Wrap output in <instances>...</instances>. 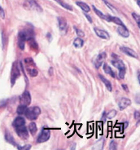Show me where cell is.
Masks as SVG:
<instances>
[{
	"mask_svg": "<svg viewBox=\"0 0 140 150\" xmlns=\"http://www.w3.org/2000/svg\"><path fill=\"white\" fill-rule=\"evenodd\" d=\"M41 113V109L39 107L34 106V107H31V108H28L25 113V117L31 121L36 120L38 117V116Z\"/></svg>",
	"mask_w": 140,
	"mask_h": 150,
	"instance_id": "cell-1",
	"label": "cell"
},
{
	"mask_svg": "<svg viewBox=\"0 0 140 150\" xmlns=\"http://www.w3.org/2000/svg\"><path fill=\"white\" fill-rule=\"evenodd\" d=\"M112 64L119 69V78L121 79H124L125 72H126V69H125L124 62L122 60H119V59H115L114 60H112Z\"/></svg>",
	"mask_w": 140,
	"mask_h": 150,
	"instance_id": "cell-2",
	"label": "cell"
},
{
	"mask_svg": "<svg viewBox=\"0 0 140 150\" xmlns=\"http://www.w3.org/2000/svg\"><path fill=\"white\" fill-rule=\"evenodd\" d=\"M34 31L33 30H22L18 34V39L24 40V41H30L34 38Z\"/></svg>",
	"mask_w": 140,
	"mask_h": 150,
	"instance_id": "cell-3",
	"label": "cell"
},
{
	"mask_svg": "<svg viewBox=\"0 0 140 150\" xmlns=\"http://www.w3.org/2000/svg\"><path fill=\"white\" fill-rule=\"evenodd\" d=\"M25 7L27 9H30V10H33V11H39V12H42V8H41V6L35 1V0H28L25 3Z\"/></svg>",
	"mask_w": 140,
	"mask_h": 150,
	"instance_id": "cell-4",
	"label": "cell"
},
{
	"mask_svg": "<svg viewBox=\"0 0 140 150\" xmlns=\"http://www.w3.org/2000/svg\"><path fill=\"white\" fill-rule=\"evenodd\" d=\"M51 137V131L49 129H46V128H43L40 134L38 135V139H37V142L38 143H43L47 141Z\"/></svg>",
	"mask_w": 140,
	"mask_h": 150,
	"instance_id": "cell-5",
	"label": "cell"
},
{
	"mask_svg": "<svg viewBox=\"0 0 140 150\" xmlns=\"http://www.w3.org/2000/svg\"><path fill=\"white\" fill-rule=\"evenodd\" d=\"M11 86H13L15 84V82L16 81V79H18L20 74V68L17 65L16 62H14V64L12 65V69H11Z\"/></svg>",
	"mask_w": 140,
	"mask_h": 150,
	"instance_id": "cell-6",
	"label": "cell"
},
{
	"mask_svg": "<svg viewBox=\"0 0 140 150\" xmlns=\"http://www.w3.org/2000/svg\"><path fill=\"white\" fill-rule=\"evenodd\" d=\"M20 105H26V106L30 105L31 96L29 91H25V92H23L22 95L20 96Z\"/></svg>",
	"mask_w": 140,
	"mask_h": 150,
	"instance_id": "cell-7",
	"label": "cell"
},
{
	"mask_svg": "<svg viewBox=\"0 0 140 150\" xmlns=\"http://www.w3.org/2000/svg\"><path fill=\"white\" fill-rule=\"evenodd\" d=\"M28 130L29 129H27L25 126L15 128L16 134L22 139H27L29 138V131H28Z\"/></svg>",
	"mask_w": 140,
	"mask_h": 150,
	"instance_id": "cell-8",
	"label": "cell"
},
{
	"mask_svg": "<svg viewBox=\"0 0 140 150\" xmlns=\"http://www.w3.org/2000/svg\"><path fill=\"white\" fill-rule=\"evenodd\" d=\"M106 58V53L102 52L100 54H98V56H96L94 60V64H95V67L96 69H99L101 65L103 64V60Z\"/></svg>",
	"mask_w": 140,
	"mask_h": 150,
	"instance_id": "cell-9",
	"label": "cell"
},
{
	"mask_svg": "<svg viewBox=\"0 0 140 150\" xmlns=\"http://www.w3.org/2000/svg\"><path fill=\"white\" fill-rule=\"evenodd\" d=\"M57 20H58V26H59V29L61 30V32L65 33L66 30H67V28H68V24H67L66 20L63 18V17H61V16H59L57 18Z\"/></svg>",
	"mask_w": 140,
	"mask_h": 150,
	"instance_id": "cell-10",
	"label": "cell"
},
{
	"mask_svg": "<svg viewBox=\"0 0 140 150\" xmlns=\"http://www.w3.org/2000/svg\"><path fill=\"white\" fill-rule=\"evenodd\" d=\"M130 105H131V100L129 99L121 98V100H119V103H118V107L121 110H123V109H126L127 107H129Z\"/></svg>",
	"mask_w": 140,
	"mask_h": 150,
	"instance_id": "cell-11",
	"label": "cell"
},
{
	"mask_svg": "<svg viewBox=\"0 0 140 150\" xmlns=\"http://www.w3.org/2000/svg\"><path fill=\"white\" fill-rule=\"evenodd\" d=\"M94 30H95V34L100 38H103V39H109L110 38V35L105 30H99V29H97V28H95Z\"/></svg>",
	"mask_w": 140,
	"mask_h": 150,
	"instance_id": "cell-12",
	"label": "cell"
},
{
	"mask_svg": "<svg viewBox=\"0 0 140 150\" xmlns=\"http://www.w3.org/2000/svg\"><path fill=\"white\" fill-rule=\"evenodd\" d=\"M120 49H121V51L122 52L126 54L127 56H131L133 58H136V59L138 58V54L134 50H132V49L129 48V47H121Z\"/></svg>",
	"mask_w": 140,
	"mask_h": 150,
	"instance_id": "cell-13",
	"label": "cell"
},
{
	"mask_svg": "<svg viewBox=\"0 0 140 150\" xmlns=\"http://www.w3.org/2000/svg\"><path fill=\"white\" fill-rule=\"evenodd\" d=\"M117 32L119 35H121L123 38H128L129 36V32L128 29L125 25H121L117 29Z\"/></svg>",
	"mask_w": 140,
	"mask_h": 150,
	"instance_id": "cell-14",
	"label": "cell"
},
{
	"mask_svg": "<svg viewBox=\"0 0 140 150\" xmlns=\"http://www.w3.org/2000/svg\"><path fill=\"white\" fill-rule=\"evenodd\" d=\"M25 118L22 117H15L14 121H13V122H12V126L14 127H22V126H25Z\"/></svg>",
	"mask_w": 140,
	"mask_h": 150,
	"instance_id": "cell-15",
	"label": "cell"
},
{
	"mask_svg": "<svg viewBox=\"0 0 140 150\" xmlns=\"http://www.w3.org/2000/svg\"><path fill=\"white\" fill-rule=\"evenodd\" d=\"M98 77H99L100 80L103 83V84L105 85V86L107 87V89L108 91H113V86H112V84H111V83H110L109 81H108L106 78H104L103 76H102V75L99 74L98 75Z\"/></svg>",
	"mask_w": 140,
	"mask_h": 150,
	"instance_id": "cell-16",
	"label": "cell"
},
{
	"mask_svg": "<svg viewBox=\"0 0 140 150\" xmlns=\"http://www.w3.org/2000/svg\"><path fill=\"white\" fill-rule=\"evenodd\" d=\"M103 71L105 72L107 74H109L113 78H115V74H114V72L113 71V69H111V67L108 64H106V63H104V64H103Z\"/></svg>",
	"mask_w": 140,
	"mask_h": 150,
	"instance_id": "cell-17",
	"label": "cell"
},
{
	"mask_svg": "<svg viewBox=\"0 0 140 150\" xmlns=\"http://www.w3.org/2000/svg\"><path fill=\"white\" fill-rule=\"evenodd\" d=\"M77 6H78L84 12L87 13V12H90V11H91V8H90L87 4L83 3V2H79V1H78V2H77Z\"/></svg>",
	"mask_w": 140,
	"mask_h": 150,
	"instance_id": "cell-18",
	"label": "cell"
},
{
	"mask_svg": "<svg viewBox=\"0 0 140 150\" xmlns=\"http://www.w3.org/2000/svg\"><path fill=\"white\" fill-rule=\"evenodd\" d=\"M28 129H29V131L30 132V134L32 135H34L36 133H37V131H38V127H37V125L35 122H32L30 123L29 125V127H28Z\"/></svg>",
	"mask_w": 140,
	"mask_h": 150,
	"instance_id": "cell-19",
	"label": "cell"
},
{
	"mask_svg": "<svg viewBox=\"0 0 140 150\" xmlns=\"http://www.w3.org/2000/svg\"><path fill=\"white\" fill-rule=\"evenodd\" d=\"M84 45L83 40L81 38H77L73 41V46L76 48H82Z\"/></svg>",
	"mask_w": 140,
	"mask_h": 150,
	"instance_id": "cell-20",
	"label": "cell"
},
{
	"mask_svg": "<svg viewBox=\"0 0 140 150\" xmlns=\"http://www.w3.org/2000/svg\"><path fill=\"white\" fill-rule=\"evenodd\" d=\"M5 139H6V141H8L9 144H11L12 145H15V139L13 138V136L11 135L10 132L6 131V133H5Z\"/></svg>",
	"mask_w": 140,
	"mask_h": 150,
	"instance_id": "cell-21",
	"label": "cell"
},
{
	"mask_svg": "<svg viewBox=\"0 0 140 150\" xmlns=\"http://www.w3.org/2000/svg\"><path fill=\"white\" fill-rule=\"evenodd\" d=\"M28 108H27L26 105H20V106L17 107V109H16V112H17V114H19V115H25V113H26V111Z\"/></svg>",
	"mask_w": 140,
	"mask_h": 150,
	"instance_id": "cell-22",
	"label": "cell"
},
{
	"mask_svg": "<svg viewBox=\"0 0 140 150\" xmlns=\"http://www.w3.org/2000/svg\"><path fill=\"white\" fill-rule=\"evenodd\" d=\"M111 22H113L114 24H116V25H117L119 26H121V25H125L123 22L121 21V19H119L117 16H112V18H111Z\"/></svg>",
	"mask_w": 140,
	"mask_h": 150,
	"instance_id": "cell-23",
	"label": "cell"
},
{
	"mask_svg": "<svg viewBox=\"0 0 140 150\" xmlns=\"http://www.w3.org/2000/svg\"><path fill=\"white\" fill-rule=\"evenodd\" d=\"M54 1H56V3H58V4L61 5V7L65 8V9H68V10H70V11H72V8L71 7V6H69L68 4H65V3H64V2H63V1H61V0H54Z\"/></svg>",
	"mask_w": 140,
	"mask_h": 150,
	"instance_id": "cell-24",
	"label": "cell"
},
{
	"mask_svg": "<svg viewBox=\"0 0 140 150\" xmlns=\"http://www.w3.org/2000/svg\"><path fill=\"white\" fill-rule=\"evenodd\" d=\"M28 74L31 77H36L38 75V72L36 69H31V68H30V69H28Z\"/></svg>",
	"mask_w": 140,
	"mask_h": 150,
	"instance_id": "cell-25",
	"label": "cell"
},
{
	"mask_svg": "<svg viewBox=\"0 0 140 150\" xmlns=\"http://www.w3.org/2000/svg\"><path fill=\"white\" fill-rule=\"evenodd\" d=\"M92 8H93V10L95 11V13H96V14H97V15H98V16L100 17V18H101V19H103V20L105 19V16H106V15H104V14H103V12H101V11H99L98 9H97V8H95V6H93Z\"/></svg>",
	"mask_w": 140,
	"mask_h": 150,
	"instance_id": "cell-26",
	"label": "cell"
},
{
	"mask_svg": "<svg viewBox=\"0 0 140 150\" xmlns=\"http://www.w3.org/2000/svg\"><path fill=\"white\" fill-rule=\"evenodd\" d=\"M116 115H117V111H116L115 109H113V110H111L108 113H107V118H108V119H113Z\"/></svg>",
	"mask_w": 140,
	"mask_h": 150,
	"instance_id": "cell-27",
	"label": "cell"
},
{
	"mask_svg": "<svg viewBox=\"0 0 140 150\" xmlns=\"http://www.w3.org/2000/svg\"><path fill=\"white\" fill-rule=\"evenodd\" d=\"M103 3L105 4V5H106L108 8H109L111 11H113V12H117V9L114 8V7L113 6V5H112V4H110L108 2H107L106 0H103Z\"/></svg>",
	"mask_w": 140,
	"mask_h": 150,
	"instance_id": "cell-28",
	"label": "cell"
},
{
	"mask_svg": "<svg viewBox=\"0 0 140 150\" xmlns=\"http://www.w3.org/2000/svg\"><path fill=\"white\" fill-rule=\"evenodd\" d=\"M74 30H75V32L77 35L80 38H83L85 37V34H84V32L82 30H79V29H77L76 27H74Z\"/></svg>",
	"mask_w": 140,
	"mask_h": 150,
	"instance_id": "cell-29",
	"label": "cell"
},
{
	"mask_svg": "<svg viewBox=\"0 0 140 150\" xmlns=\"http://www.w3.org/2000/svg\"><path fill=\"white\" fill-rule=\"evenodd\" d=\"M132 16L134 17V19L135 20V21L138 24V26L139 27L140 29V16L136 14V13H132Z\"/></svg>",
	"mask_w": 140,
	"mask_h": 150,
	"instance_id": "cell-30",
	"label": "cell"
},
{
	"mask_svg": "<svg viewBox=\"0 0 140 150\" xmlns=\"http://www.w3.org/2000/svg\"><path fill=\"white\" fill-rule=\"evenodd\" d=\"M117 149V143L115 142V141H111L109 144V149L110 150H116Z\"/></svg>",
	"mask_w": 140,
	"mask_h": 150,
	"instance_id": "cell-31",
	"label": "cell"
},
{
	"mask_svg": "<svg viewBox=\"0 0 140 150\" xmlns=\"http://www.w3.org/2000/svg\"><path fill=\"white\" fill-rule=\"evenodd\" d=\"M25 41L18 39V47H19V48L20 50H24L25 49Z\"/></svg>",
	"mask_w": 140,
	"mask_h": 150,
	"instance_id": "cell-32",
	"label": "cell"
},
{
	"mask_svg": "<svg viewBox=\"0 0 140 150\" xmlns=\"http://www.w3.org/2000/svg\"><path fill=\"white\" fill-rule=\"evenodd\" d=\"M17 149L20 150H29L31 149L30 144H26L25 146H17Z\"/></svg>",
	"mask_w": 140,
	"mask_h": 150,
	"instance_id": "cell-33",
	"label": "cell"
},
{
	"mask_svg": "<svg viewBox=\"0 0 140 150\" xmlns=\"http://www.w3.org/2000/svg\"><path fill=\"white\" fill-rule=\"evenodd\" d=\"M24 61H25V63H26V64H33V63H34V60H33L32 58H25Z\"/></svg>",
	"mask_w": 140,
	"mask_h": 150,
	"instance_id": "cell-34",
	"label": "cell"
},
{
	"mask_svg": "<svg viewBox=\"0 0 140 150\" xmlns=\"http://www.w3.org/2000/svg\"><path fill=\"white\" fill-rule=\"evenodd\" d=\"M134 100H135V103H136V104L140 105V94H137L136 96H135Z\"/></svg>",
	"mask_w": 140,
	"mask_h": 150,
	"instance_id": "cell-35",
	"label": "cell"
},
{
	"mask_svg": "<svg viewBox=\"0 0 140 150\" xmlns=\"http://www.w3.org/2000/svg\"><path fill=\"white\" fill-rule=\"evenodd\" d=\"M0 16H1L2 19L5 18V12H4V10L3 9V8H0Z\"/></svg>",
	"mask_w": 140,
	"mask_h": 150,
	"instance_id": "cell-36",
	"label": "cell"
},
{
	"mask_svg": "<svg viewBox=\"0 0 140 150\" xmlns=\"http://www.w3.org/2000/svg\"><path fill=\"white\" fill-rule=\"evenodd\" d=\"M134 118L135 119H140V112H138V111H136V112H134Z\"/></svg>",
	"mask_w": 140,
	"mask_h": 150,
	"instance_id": "cell-37",
	"label": "cell"
},
{
	"mask_svg": "<svg viewBox=\"0 0 140 150\" xmlns=\"http://www.w3.org/2000/svg\"><path fill=\"white\" fill-rule=\"evenodd\" d=\"M84 15L86 16V17H87V20H88V21H89V22H92V19L91 18V16H88L87 15V14H86V12H85V14H84Z\"/></svg>",
	"mask_w": 140,
	"mask_h": 150,
	"instance_id": "cell-38",
	"label": "cell"
},
{
	"mask_svg": "<svg viewBox=\"0 0 140 150\" xmlns=\"http://www.w3.org/2000/svg\"><path fill=\"white\" fill-rule=\"evenodd\" d=\"M46 36H47V38H48V40H49V42H51V39H52V36H51V34H47V35H46Z\"/></svg>",
	"mask_w": 140,
	"mask_h": 150,
	"instance_id": "cell-39",
	"label": "cell"
},
{
	"mask_svg": "<svg viewBox=\"0 0 140 150\" xmlns=\"http://www.w3.org/2000/svg\"><path fill=\"white\" fill-rule=\"evenodd\" d=\"M122 87L124 88V90H125V91H128V87H127L126 85H122Z\"/></svg>",
	"mask_w": 140,
	"mask_h": 150,
	"instance_id": "cell-40",
	"label": "cell"
},
{
	"mask_svg": "<svg viewBox=\"0 0 140 150\" xmlns=\"http://www.w3.org/2000/svg\"><path fill=\"white\" fill-rule=\"evenodd\" d=\"M52 72H53V69H52V68L51 67L49 69V74L51 75V74H52Z\"/></svg>",
	"mask_w": 140,
	"mask_h": 150,
	"instance_id": "cell-41",
	"label": "cell"
},
{
	"mask_svg": "<svg viewBox=\"0 0 140 150\" xmlns=\"http://www.w3.org/2000/svg\"><path fill=\"white\" fill-rule=\"evenodd\" d=\"M112 56H113V57L114 59H118V58H117L118 56H117V55H115V54H113Z\"/></svg>",
	"mask_w": 140,
	"mask_h": 150,
	"instance_id": "cell-42",
	"label": "cell"
},
{
	"mask_svg": "<svg viewBox=\"0 0 140 150\" xmlns=\"http://www.w3.org/2000/svg\"><path fill=\"white\" fill-rule=\"evenodd\" d=\"M75 146H76V144H73V145H72L70 149H75Z\"/></svg>",
	"mask_w": 140,
	"mask_h": 150,
	"instance_id": "cell-43",
	"label": "cell"
},
{
	"mask_svg": "<svg viewBox=\"0 0 140 150\" xmlns=\"http://www.w3.org/2000/svg\"><path fill=\"white\" fill-rule=\"evenodd\" d=\"M137 4L139 5V7L140 8V0H137Z\"/></svg>",
	"mask_w": 140,
	"mask_h": 150,
	"instance_id": "cell-44",
	"label": "cell"
},
{
	"mask_svg": "<svg viewBox=\"0 0 140 150\" xmlns=\"http://www.w3.org/2000/svg\"><path fill=\"white\" fill-rule=\"evenodd\" d=\"M138 79H139V84H140V74L138 75Z\"/></svg>",
	"mask_w": 140,
	"mask_h": 150,
	"instance_id": "cell-45",
	"label": "cell"
}]
</instances>
